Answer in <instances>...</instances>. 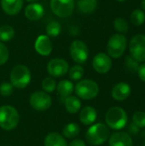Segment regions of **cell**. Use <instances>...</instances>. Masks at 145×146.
Here are the masks:
<instances>
[{
  "label": "cell",
  "instance_id": "8d00e7d4",
  "mask_svg": "<svg viewBox=\"0 0 145 146\" xmlns=\"http://www.w3.org/2000/svg\"><path fill=\"white\" fill-rule=\"evenodd\" d=\"M141 6L143 8V9L145 11V0H143L142 1V3H141Z\"/></svg>",
  "mask_w": 145,
  "mask_h": 146
},
{
  "label": "cell",
  "instance_id": "ffe728a7",
  "mask_svg": "<svg viewBox=\"0 0 145 146\" xmlns=\"http://www.w3.org/2000/svg\"><path fill=\"white\" fill-rule=\"evenodd\" d=\"M65 107L70 114H76L81 108L80 100L75 96H68L65 98Z\"/></svg>",
  "mask_w": 145,
  "mask_h": 146
},
{
  "label": "cell",
  "instance_id": "d6a6232c",
  "mask_svg": "<svg viewBox=\"0 0 145 146\" xmlns=\"http://www.w3.org/2000/svg\"><path fill=\"white\" fill-rule=\"evenodd\" d=\"M9 52L8 48L5 46V44L0 42V65H3L4 63H6L9 60Z\"/></svg>",
  "mask_w": 145,
  "mask_h": 146
},
{
  "label": "cell",
  "instance_id": "4316f807",
  "mask_svg": "<svg viewBox=\"0 0 145 146\" xmlns=\"http://www.w3.org/2000/svg\"><path fill=\"white\" fill-rule=\"evenodd\" d=\"M42 88L45 92L50 93L53 92L56 88V80L51 77H46L42 81Z\"/></svg>",
  "mask_w": 145,
  "mask_h": 146
},
{
  "label": "cell",
  "instance_id": "6da1fadb",
  "mask_svg": "<svg viewBox=\"0 0 145 146\" xmlns=\"http://www.w3.org/2000/svg\"><path fill=\"white\" fill-rule=\"evenodd\" d=\"M110 135L109 127L103 123H97L90 127L85 134L87 142L91 145H101L105 143Z\"/></svg>",
  "mask_w": 145,
  "mask_h": 146
},
{
  "label": "cell",
  "instance_id": "44dd1931",
  "mask_svg": "<svg viewBox=\"0 0 145 146\" xmlns=\"http://www.w3.org/2000/svg\"><path fill=\"white\" fill-rule=\"evenodd\" d=\"M56 90L60 96L63 98H67L73 93L74 90V86L71 81L64 80L58 83V85L56 86Z\"/></svg>",
  "mask_w": 145,
  "mask_h": 146
},
{
  "label": "cell",
  "instance_id": "9a60e30c",
  "mask_svg": "<svg viewBox=\"0 0 145 146\" xmlns=\"http://www.w3.org/2000/svg\"><path fill=\"white\" fill-rule=\"evenodd\" d=\"M131 86L124 82L116 84L112 89V97L116 101H124L131 94Z\"/></svg>",
  "mask_w": 145,
  "mask_h": 146
},
{
  "label": "cell",
  "instance_id": "2e32d148",
  "mask_svg": "<svg viewBox=\"0 0 145 146\" xmlns=\"http://www.w3.org/2000/svg\"><path fill=\"white\" fill-rule=\"evenodd\" d=\"M44 9L43 6L37 3H32L26 6L25 9V15L26 17L32 21H38L44 15Z\"/></svg>",
  "mask_w": 145,
  "mask_h": 146
},
{
  "label": "cell",
  "instance_id": "ab89813d",
  "mask_svg": "<svg viewBox=\"0 0 145 146\" xmlns=\"http://www.w3.org/2000/svg\"><path fill=\"white\" fill-rule=\"evenodd\" d=\"M144 146H145V145H144Z\"/></svg>",
  "mask_w": 145,
  "mask_h": 146
},
{
  "label": "cell",
  "instance_id": "4dcf8cb0",
  "mask_svg": "<svg viewBox=\"0 0 145 146\" xmlns=\"http://www.w3.org/2000/svg\"><path fill=\"white\" fill-rule=\"evenodd\" d=\"M126 69L133 74V73H137L138 72V67H139V64L138 62V61H136L132 56H126Z\"/></svg>",
  "mask_w": 145,
  "mask_h": 146
},
{
  "label": "cell",
  "instance_id": "e575fe53",
  "mask_svg": "<svg viewBox=\"0 0 145 146\" xmlns=\"http://www.w3.org/2000/svg\"><path fill=\"white\" fill-rule=\"evenodd\" d=\"M69 146H86L85 145V143L79 139H73L70 142Z\"/></svg>",
  "mask_w": 145,
  "mask_h": 146
},
{
  "label": "cell",
  "instance_id": "9c48e42d",
  "mask_svg": "<svg viewBox=\"0 0 145 146\" xmlns=\"http://www.w3.org/2000/svg\"><path fill=\"white\" fill-rule=\"evenodd\" d=\"M30 104L32 109L38 111H44L50 108L52 100L47 92H35L30 96Z\"/></svg>",
  "mask_w": 145,
  "mask_h": 146
},
{
  "label": "cell",
  "instance_id": "603a6c76",
  "mask_svg": "<svg viewBox=\"0 0 145 146\" xmlns=\"http://www.w3.org/2000/svg\"><path fill=\"white\" fill-rule=\"evenodd\" d=\"M80 132V128L76 123H68L62 129V134L64 137L68 139H74L76 138Z\"/></svg>",
  "mask_w": 145,
  "mask_h": 146
},
{
  "label": "cell",
  "instance_id": "ba28073f",
  "mask_svg": "<svg viewBox=\"0 0 145 146\" xmlns=\"http://www.w3.org/2000/svg\"><path fill=\"white\" fill-rule=\"evenodd\" d=\"M130 53L138 62H145V35L138 34L130 41Z\"/></svg>",
  "mask_w": 145,
  "mask_h": 146
},
{
  "label": "cell",
  "instance_id": "4fadbf2b",
  "mask_svg": "<svg viewBox=\"0 0 145 146\" xmlns=\"http://www.w3.org/2000/svg\"><path fill=\"white\" fill-rule=\"evenodd\" d=\"M35 50L36 51L44 56H49L51 51H52V43L49 38V36L47 35H40L39 37H38V38L35 41V44H34Z\"/></svg>",
  "mask_w": 145,
  "mask_h": 146
},
{
  "label": "cell",
  "instance_id": "d590c367",
  "mask_svg": "<svg viewBox=\"0 0 145 146\" xmlns=\"http://www.w3.org/2000/svg\"><path fill=\"white\" fill-rule=\"evenodd\" d=\"M139 127H138L136 125H134L133 123L132 124H131L130 125V127H129V131H130V133H132V134H137L138 133V131H139V129H138Z\"/></svg>",
  "mask_w": 145,
  "mask_h": 146
},
{
  "label": "cell",
  "instance_id": "f1b7e54d",
  "mask_svg": "<svg viewBox=\"0 0 145 146\" xmlns=\"http://www.w3.org/2000/svg\"><path fill=\"white\" fill-rule=\"evenodd\" d=\"M114 26L115 28L121 33H126L129 30V25L123 18H116L114 21Z\"/></svg>",
  "mask_w": 145,
  "mask_h": 146
},
{
  "label": "cell",
  "instance_id": "cb8c5ba5",
  "mask_svg": "<svg viewBox=\"0 0 145 146\" xmlns=\"http://www.w3.org/2000/svg\"><path fill=\"white\" fill-rule=\"evenodd\" d=\"M15 36V30L11 26L4 25L0 27V41L8 42Z\"/></svg>",
  "mask_w": 145,
  "mask_h": 146
},
{
  "label": "cell",
  "instance_id": "ac0fdd59",
  "mask_svg": "<svg viewBox=\"0 0 145 146\" xmlns=\"http://www.w3.org/2000/svg\"><path fill=\"white\" fill-rule=\"evenodd\" d=\"M97 117V110L91 106H86L83 108L79 113V121L82 124L85 126H90L95 122Z\"/></svg>",
  "mask_w": 145,
  "mask_h": 146
},
{
  "label": "cell",
  "instance_id": "e0dca14e",
  "mask_svg": "<svg viewBox=\"0 0 145 146\" xmlns=\"http://www.w3.org/2000/svg\"><path fill=\"white\" fill-rule=\"evenodd\" d=\"M1 5L6 14L15 15L21 10L23 0H1Z\"/></svg>",
  "mask_w": 145,
  "mask_h": 146
},
{
  "label": "cell",
  "instance_id": "f35d334b",
  "mask_svg": "<svg viewBox=\"0 0 145 146\" xmlns=\"http://www.w3.org/2000/svg\"><path fill=\"white\" fill-rule=\"evenodd\" d=\"M118 2H121V3H122V2H125L126 0H117Z\"/></svg>",
  "mask_w": 145,
  "mask_h": 146
},
{
  "label": "cell",
  "instance_id": "8fae6325",
  "mask_svg": "<svg viewBox=\"0 0 145 146\" xmlns=\"http://www.w3.org/2000/svg\"><path fill=\"white\" fill-rule=\"evenodd\" d=\"M68 63L66 60L61 58L51 59L47 64V71L53 77H61L68 72Z\"/></svg>",
  "mask_w": 145,
  "mask_h": 146
},
{
  "label": "cell",
  "instance_id": "1f68e13d",
  "mask_svg": "<svg viewBox=\"0 0 145 146\" xmlns=\"http://www.w3.org/2000/svg\"><path fill=\"white\" fill-rule=\"evenodd\" d=\"M14 86L11 83L3 82L0 85V94L3 97H9L13 93Z\"/></svg>",
  "mask_w": 145,
  "mask_h": 146
},
{
  "label": "cell",
  "instance_id": "8992f818",
  "mask_svg": "<svg viewBox=\"0 0 145 146\" xmlns=\"http://www.w3.org/2000/svg\"><path fill=\"white\" fill-rule=\"evenodd\" d=\"M126 48V38L120 33L114 34L109 39L107 44L108 54L113 58L121 57Z\"/></svg>",
  "mask_w": 145,
  "mask_h": 146
},
{
  "label": "cell",
  "instance_id": "d6986e66",
  "mask_svg": "<svg viewBox=\"0 0 145 146\" xmlns=\"http://www.w3.org/2000/svg\"><path fill=\"white\" fill-rule=\"evenodd\" d=\"M44 145V146H68V143L60 133H50L45 137Z\"/></svg>",
  "mask_w": 145,
  "mask_h": 146
},
{
  "label": "cell",
  "instance_id": "52a82bcc",
  "mask_svg": "<svg viewBox=\"0 0 145 146\" xmlns=\"http://www.w3.org/2000/svg\"><path fill=\"white\" fill-rule=\"evenodd\" d=\"M52 12L62 18L70 16L74 9V0H50Z\"/></svg>",
  "mask_w": 145,
  "mask_h": 146
},
{
  "label": "cell",
  "instance_id": "836d02e7",
  "mask_svg": "<svg viewBox=\"0 0 145 146\" xmlns=\"http://www.w3.org/2000/svg\"><path fill=\"white\" fill-rule=\"evenodd\" d=\"M137 73H138V74L140 80H141L142 81L145 82V62L144 63H143V64H141V65H139Z\"/></svg>",
  "mask_w": 145,
  "mask_h": 146
},
{
  "label": "cell",
  "instance_id": "7a4b0ae2",
  "mask_svg": "<svg viewBox=\"0 0 145 146\" xmlns=\"http://www.w3.org/2000/svg\"><path fill=\"white\" fill-rule=\"evenodd\" d=\"M127 114L121 107L110 108L105 115V121L108 127L115 130H121L124 128L127 124Z\"/></svg>",
  "mask_w": 145,
  "mask_h": 146
},
{
  "label": "cell",
  "instance_id": "3957f363",
  "mask_svg": "<svg viewBox=\"0 0 145 146\" xmlns=\"http://www.w3.org/2000/svg\"><path fill=\"white\" fill-rule=\"evenodd\" d=\"M20 121L18 111L11 105L0 107V127L3 130L10 131L15 129Z\"/></svg>",
  "mask_w": 145,
  "mask_h": 146
},
{
  "label": "cell",
  "instance_id": "f546056e",
  "mask_svg": "<svg viewBox=\"0 0 145 146\" xmlns=\"http://www.w3.org/2000/svg\"><path fill=\"white\" fill-rule=\"evenodd\" d=\"M133 124L139 128L145 127V112L144 111H137L132 115Z\"/></svg>",
  "mask_w": 145,
  "mask_h": 146
},
{
  "label": "cell",
  "instance_id": "277c9868",
  "mask_svg": "<svg viewBox=\"0 0 145 146\" xmlns=\"http://www.w3.org/2000/svg\"><path fill=\"white\" fill-rule=\"evenodd\" d=\"M31 81V73L25 65H16L10 73V82L18 89L26 87Z\"/></svg>",
  "mask_w": 145,
  "mask_h": 146
},
{
  "label": "cell",
  "instance_id": "74e56055",
  "mask_svg": "<svg viewBox=\"0 0 145 146\" xmlns=\"http://www.w3.org/2000/svg\"><path fill=\"white\" fill-rule=\"evenodd\" d=\"M27 2H29V3H37L38 0H26Z\"/></svg>",
  "mask_w": 145,
  "mask_h": 146
},
{
  "label": "cell",
  "instance_id": "7c38bea8",
  "mask_svg": "<svg viewBox=\"0 0 145 146\" xmlns=\"http://www.w3.org/2000/svg\"><path fill=\"white\" fill-rule=\"evenodd\" d=\"M92 65L97 73L106 74L111 69L112 61L109 55L105 53H98L94 56Z\"/></svg>",
  "mask_w": 145,
  "mask_h": 146
},
{
  "label": "cell",
  "instance_id": "5b68a950",
  "mask_svg": "<svg viewBox=\"0 0 145 146\" xmlns=\"http://www.w3.org/2000/svg\"><path fill=\"white\" fill-rule=\"evenodd\" d=\"M74 89L77 96L84 100L93 99L99 92L98 85L91 80H80L77 83Z\"/></svg>",
  "mask_w": 145,
  "mask_h": 146
},
{
  "label": "cell",
  "instance_id": "d4e9b609",
  "mask_svg": "<svg viewBox=\"0 0 145 146\" xmlns=\"http://www.w3.org/2000/svg\"><path fill=\"white\" fill-rule=\"evenodd\" d=\"M62 32V26L58 21H51L46 27V33L49 37H57Z\"/></svg>",
  "mask_w": 145,
  "mask_h": 146
},
{
  "label": "cell",
  "instance_id": "83f0119b",
  "mask_svg": "<svg viewBox=\"0 0 145 146\" xmlns=\"http://www.w3.org/2000/svg\"><path fill=\"white\" fill-rule=\"evenodd\" d=\"M69 77L73 80H79L84 75V68L79 65H75L69 69Z\"/></svg>",
  "mask_w": 145,
  "mask_h": 146
},
{
  "label": "cell",
  "instance_id": "30bf717a",
  "mask_svg": "<svg viewBox=\"0 0 145 146\" xmlns=\"http://www.w3.org/2000/svg\"><path fill=\"white\" fill-rule=\"evenodd\" d=\"M71 57L79 64L85 63L88 59L89 50L85 43L81 40H74L69 48Z\"/></svg>",
  "mask_w": 145,
  "mask_h": 146
},
{
  "label": "cell",
  "instance_id": "7402d4cb",
  "mask_svg": "<svg viewBox=\"0 0 145 146\" xmlns=\"http://www.w3.org/2000/svg\"><path fill=\"white\" fill-rule=\"evenodd\" d=\"M97 0H78V8L85 14L92 13L97 7Z\"/></svg>",
  "mask_w": 145,
  "mask_h": 146
},
{
  "label": "cell",
  "instance_id": "5bb4252c",
  "mask_svg": "<svg viewBox=\"0 0 145 146\" xmlns=\"http://www.w3.org/2000/svg\"><path fill=\"white\" fill-rule=\"evenodd\" d=\"M109 144V146H132V139L126 133L117 132L110 136Z\"/></svg>",
  "mask_w": 145,
  "mask_h": 146
},
{
  "label": "cell",
  "instance_id": "484cf974",
  "mask_svg": "<svg viewBox=\"0 0 145 146\" xmlns=\"http://www.w3.org/2000/svg\"><path fill=\"white\" fill-rule=\"evenodd\" d=\"M131 21L136 26H141L145 21V14L141 9H135L131 15Z\"/></svg>",
  "mask_w": 145,
  "mask_h": 146
}]
</instances>
